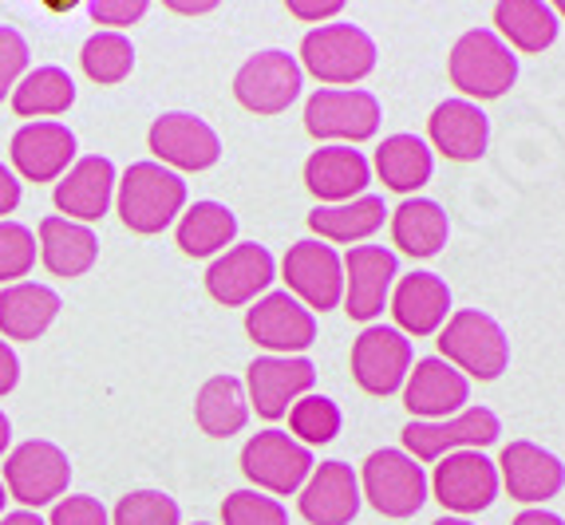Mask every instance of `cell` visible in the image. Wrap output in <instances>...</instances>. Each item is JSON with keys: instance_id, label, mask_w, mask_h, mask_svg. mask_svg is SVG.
Masks as SVG:
<instances>
[{"instance_id": "6da1fadb", "label": "cell", "mask_w": 565, "mask_h": 525, "mask_svg": "<svg viewBox=\"0 0 565 525\" xmlns=\"http://www.w3.org/2000/svg\"><path fill=\"white\" fill-rule=\"evenodd\" d=\"M115 206H119L122 225L131 234H162L186 206V182L174 170L159 167V162H135L119 179Z\"/></svg>"}, {"instance_id": "7a4b0ae2", "label": "cell", "mask_w": 565, "mask_h": 525, "mask_svg": "<svg viewBox=\"0 0 565 525\" xmlns=\"http://www.w3.org/2000/svg\"><path fill=\"white\" fill-rule=\"evenodd\" d=\"M447 72H451V84L467 99H499L519 79V56L502 44L499 32L471 29L455 40Z\"/></svg>"}, {"instance_id": "3957f363", "label": "cell", "mask_w": 565, "mask_h": 525, "mask_svg": "<svg viewBox=\"0 0 565 525\" xmlns=\"http://www.w3.org/2000/svg\"><path fill=\"white\" fill-rule=\"evenodd\" d=\"M439 352L451 367L471 379H499L510 364V340L494 317L479 309H462L439 329Z\"/></svg>"}, {"instance_id": "277c9868", "label": "cell", "mask_w": 565, "mask_h": 525, "mask_svg": "<svg viewBox=\"0 0 565 525\" xmlns=\"http://www.w3.org/2000/svg\"><path fill=\"white\" fill-rule=\"evenodd\" d=\"M301 64L321 84H360L376 67V44L356 24H321L301 40Z\"/></svg>"}, {"instance_id": "5b68a950", "label": "cell", "mask_w": 565, "mask_h": 525, "mask_svg": "<svg viewBox=\"0 0 565 525\" xmlns=\"http://www.w3.org/2000/svg\"><path fill=\"white\" fill-rule=\"evenodd\" d=\"M360 490L384 517H412L427 502V479L424 467L407 450H372L360 474Z\"/></svg>"}, {"instance_id": "8992f818", "label": "cell", "mask_w": 565, "mask_h": 525, "mask_svg": "<svg viewBox=\"0 0 565 525\" xmlns=\"http://www.w3.org/2000/svg\"><path fill=\"white\" fill-rule=\"evenodd\" d=\"M67 482H72V462L56 442L29 439L4 459V490L29 510H40L64 497Z\"/></svg>"}, {"instance_id": "52a82bcc", "label": "cell", "mask_w": 565, "mask_h": 525, "mask_svg": "<svg viewBox=\"0 0 565 525\" xmlns=\"http://www.w3.org/2000/svg\"><path fill=\"white\" fill-rule=\"evenodd\" d=\"M301 64L281 52V47H269V52H257L249 56L234 75V95L245 111L254 115H281L297 104L301 95Z\"/></svg>"}, {"instance_id": "ba28073f", "label": "cell", "mask_w": 565, "mask_h": 525, "mask_svg": "<svg viewBox=\"0 0 565 525\" xmlns=\"http://www.w3.org/2000/svg\"><path fill=\"white\" fill-rule=\"evenodd\" d=\"M499 435H502V422L490 407H467V411H459L455 419L444 422L412 419L404 427V447L415 462H439L444 454H455V450L490 447Z\"/></svg>"}, {"instance_id": "9c48e42d", "label": "cell", "mask_w": 565, "mask_h": 525, "mask_svg": "<svg viewBox=\"0 0 565 525\" xmlns=\"http://www.w3.org/2000/svg\"><path fill=\"white\" fill-rule=\"evenodd\" d=\"M242 470L254 486L269 494H297L317 470L312 450L285 431H262L242 447Z\"/></svg>"}, {"instance_id": "30bf717a", "label": "cell", "mask_w": 565, "mask_h": 525, "mask_svg": "<svg viewBox=\"0 0 565 525\" xmlns=\"http://www.w3.org/2000/svg\"><path fill=\"white\" fill-rule=\"evenodd\" d=\"M305 131L312 139L364 142L380 131V99L356 87H321L305 104Z\"/></svg>"}, {"instance_id": "8fae6325", "label": "cell", "mask_w": 565, "mask_h": 525, "mask_svg": "<svg viewBox=\"0 0 565 525\" xmlns=\"http://www.w3.org/2000/svg\"><path fill=\"white\" fill-rule=\"evenodd\" d=\"M412 375V340L387 324H367L352 344V379L367 395H392Z\"/></svg>"}, {"instance_id": "7c38bea8", "label": "cell", "mask_w": 565, "mask_h": 525, "mask_svg": "<svg viewBox=\"0 0 565 525\" xmlns=\"http://www.w3.org/2000/svg\"><path fill=\"white\" fill-rule=\"evenodd\" d=\"M285 285L305 309L329 312L344 297V261L337 257V249L324 242H297L289 245V254L281 261Z\"/></svg>"}, {"instance_id": "4fadbf2b", "label": "cell", "mask_w": 565, "mask_h": 525, "mask_svg": "<svg viewBox=\"0 0 565 525\" xmlns=\"http://www.w3.org/2000/svg\"><path fill=\"white\" fill-rule=\"evenodd\" d=\"M147 147L159 159V167L174 170H210L222 159V139L206 119L190 111H167L151 122Z\"/></svg>"}, {"instance_id": "5bb4252c", "label": "cell", "mask_w": 565, "mask_h": 525, "mask_svg": "<svg viewBox=\"0 0 565 525\" xmlns=\"http://www.w3.org/2000/svg\"><path fill=\"white\" fill-rule=\"evenodd\" d=\"M399 261L384 245H352L344 257V312L360 324L376 320L392 300Z\"/></svg>"}, {"instance_id": "9a60e30c", "label": "cell", "mask_w": 565, "mask_h": 525, "mask_svg": "<svg viewBox=\"0 0 565 525\" xmlns=\"http://www.w3.org/2000/svg\"><path fill=\"white\" fill-rule=\"evenodd\" d=\"M245 332L254 344L269 347L277 356H292L317 340V317L289 289L265 292L254 309L245 312Z\"/></svg>"}, {"instance_id": "2e32d148", "label": "cell", "mask_w": 565, "mask_h": 525, "mask_svg": "<svg viewBox=\"0 0 565 525\" xmlns=\"http://www.w3.org/2000/svg\"><path fill=\"white\" fill-rule=\"evenodd\" d=\"M435 497L451 514H479L499 497V467L482 450H455L435 467Z\"/></svg>"}, {"instance_id": "e0dca14e", "label": "cell", "mask_w": 565, "mask_h": 525, "mask_svg": "<svg viewBox=\"0 0 565 525\" xmlns=\"http://www.w3.org/2000/svg\"><path fill=\"white\" fill-rule=\"evenodd\" d=\"M245 384H249V407L262 419H281L289 407L312 392L317 384V367L305 356H262L245 367Z\"/></svg>"}, {"instance_id": "ac0fdd59", "label": "cell", "mask_w": 565, "mask_h": 525, "mask_svg": "<svg viewBox=\"0 0 565 525\" xmlns=\"http://www.w3.org/2000/svg\"><path fill=\"white\" fill-rule=\"evenodd\" d=\"M471 399V379L451 367L444 356L419 360L412 367L404 384V407L419 422H444L462 411V404Z\"/></svg>"}, {"instance_id": "d6986e66", "label": "cell", "mask_w": 565, "mask_h": 525, "mask_svg": "<svg viewBox=\"0 0 565 525\" xmlns=\"http://www.w3.org/2000/svg\"><path fill=\"white\" fill-rule=\"evenodd\" d=\"M274 272H277L274 254L257 242H245V245L226 249V254L210 265L206 289L217 304L237 309V304H249V300H257V292L269 289V285H274Z\"/></svg>"}, {"instance_id": "ffe728a7", "label": "cell", "mask_w": 565, "mask_h": 525, "mask_svg": "<svg viewBox=\"0 0 565 525\" xmlns=\"http://www.w3.org/2000/svg\"><path fill=\"white\" fill-rule=\"evenodd\" d=\"M9 154L24 182H60L67 174V162L76 159V135L52 119L24 122L12 135Z\"/></svg>"}, {"instance_id": "44dd1931", "label": "cell", "mask_w": 565, "mask_h": 525, "mask_svg": "<svg viewBox=\"0 0 565 525\" xmlns=\"http://www.w3.org/2000/svg\"><path fill=\"white\" fill-rule=\"evenodd\" d=\"M494 467H499V482L507 486V494L514 497V502H526V506L550 502V497H557L565 486L562 459L526 439L502 447V459L494 462Z\"/></svg>"}, {"instance_id": "7402d4cb", "label": "cell", "mask_w": 565, "mask_h": 525, "mask_svg": "<svg viewBox=\"0 0 565 525\" xmlns=\"http://www.w3.org/2000/svg\"><path fill=\"white\" fill-rule=\"evenodd\" d=\"M360 502H364V494H360L356 470L337 459L312 470L301 497H297L301 517L312 525H349L360 514Z\"/></svg>"}, {"instance_id": "603a6c76", "label": "cell", "mask_w": 565, "mask_h": 525, "mask_svg": "<svg viewBox=\"0 0 565 525\" xmlns=\"http://www.w3.org/2000/svg\"><path fill=\"white\" fill-rule=\"evenodd\" d=\"M115 186H119V179H115L111 159L87 154V159L72 162L64 179L56 182V210L67 222H99L111 210Z\"/></svg>"}, {"instance_id": "cb8c5ba5", "label": "cell", "mask_w": 565, "mask_h": 525, "mask_svg": "<svg viewBox=\"0 0 565 525\" xmlns=\"http://www.w3.org/2000/svg\"><path fill=\"white\" fill-rule=\"evenodd\" d=\"M431 147L451 162H479L490 142V119L471 99H447L427 119Z\"/></svg>"}, {"instance_id": "d4e9b609", "label": "cell", "mask_w": 565, "mask_h": 525, "mask_svg": "<svg viewBox=\"0 0 565 525\" xmlns=\"http://www.w3.org/2000/svg\"><path fill=\"white\" fill-rule=\"evenodd\" d=\"M367 182H372V167L352 147H321L305 162V186L312 197H321V206L352 202L364 194Z\"/></svg>"}, {"instance_id": "484cf974", "label": "cell", "mask_w": 565, "mask_h": 525, "mask_svg": "<svg viewBox=\"0 0 565 525\" xmlns=\"http://www.w3.org/2000/svg\"><path fill=\"white\" fill-rule=\"evenodd\" d=\"M451 289L435 272H407L392 289V317L407 336H431L447 324Z\"/></svg>"}, {"instance_id": "4316f807", "label": "cell", "mask_w": 565, "mask_h": 525, "mask_svg": "<svg viewBox=\"0 0 565 525\" xmlns=\"http://www.w3.org/2000/svg\"><path fill=\"white\" fill-rule=\"evenodd\" d=\"M40 257L47 272L56 277H84L99 261V237L79 222L67 217H44L40 222Z\"/></svg>"}, {"instance_id": "83f0119b", "label": "cell", "mask_w": 565, "mask_h": 525, "mask_svg": "<svg viewBox=\"0 0 565 525\" xmlns=\"http://www.w3.org/2000/svg\"><path fill=\"white\" fill-rule=\"evenodd\" d=\"M60 297L47 285L17 281L0 292V332L4 340H40L56 320Z\"/></svg>"}, {"instance_id": "f1b7e54d", "label": "cell", "mask_w": 565, "mask_h": 525, "mask_svg": "<svg viewBox=\"0 0 565 525\" xmlns=\"http://www.w3.org/2000/svg\"><path fill=\"white\" fill-rule=\"evenodd\" d=\"M494 24L502 32V44L530 52V56L546 52L562 29L554 4H546V0H502V4H494Z\"/></svg>"}, {"instance_id": "f546056e", "label": "cell", "mask_w": 565, "mask_h": 525, "mask_svg": "<svg viewBox=\"0 0 565 525\" xmlns=\"http://www.w3.org/2000/svg\"><path fill=\"white\" fill-rule=\"evenodd\" d=\"M451 237V225L439 202L431 197H407L392 210V242L412 257H435Z\"/></svg>"}, {"instance_id": "4dcf8cb0", "label": "cell", "mask_w": 565, "mask_h": 525, "mask_svg": "<svg viewBox=\"0 0 565 525\" xmlns=\"http://www.w3.org/2000/svg\"><path fill=\"white\" fill-rule=\"evenodd\" d=\"M431 170H435L431 147L419 135H387L376 147V174L396 194H412V190L427 186Z\"/></svg>"}, {"instance_id": "1f68e13d", "label": "cell", "mask_w": 565, "mask_h": 525, "mask_svg": "<svg viewBox=\"0 0 565 525\" xmlns=\"http://www.w3.org/2000/svg\"><path fill=\"white\" fill-rule=\"evenodd\" d=\"M384 217H387L384 197L360 194V197H352V202H340V206H317L309 214V229L321 234V242L352 245L376 234L380 225H384Z\"/></svg>"}, {"instance_id": "d6a6232c", "label": "cell", "mask_w": 565, "mask_h": 525, "mask_svg": "<svg viewBox=\"0 0 565 525\" xmlns=\"http://www.w3.org/2000/svg\"><path fill=\"white\" fill-rule=\"evenodd\" d=\"M194 419L210 439H230L249 422V399H245L242 379L234 375H214L206 379L199 392V404H194Z\"/></svg>"}, {"instance_id": "836d02e7", "label": "cell", "mask_w": 565, "mask_h": 525, "mask_svg": "<svg viewBox=\"0 0 565 525\" xmlns=\"http://www.w3.org/2000/svg\"><path fill=\"white\" fill-rule=\"evenodd\" d=\"M237 237V217L222 202H194L179 217V245L186 257H214Z\"/></svg>"}, {"instance_id": "e575fe53", "label": "cell", "mask_w": 565, "mask_h": 525, "mask_svg": "<svg viewBox=\"0 0 565 525\" xmlns=\"http://www.w3.org/2000/svg\"><path fill=\"white\" fill-rule=\"evenodd\" d=\"M76 104V84L64 67H36L17 84L12 92V111L24 119H40V115H64Z\"/></svg>"}, {"instance_id": "d590c367", "label": "cell", "mask_w": 565, "mask_h": 525, "mask_svg": "<svg viewBox=\"0 0 565 525\" xmlns=\"http://www.w3.org/2000/svg\"><path fill=\"white\" fill-rule=\"evenodd\" d=\"M79 67L99 87L122 84L135 72V44L122 32H95V36H87L84 52H79Z\"/></svg>"}, {"instance_id": "8d00e7d4", "label": "cell", "mask_w": 565, "mask_h": 525, "mask_svg": "<svg viewBox=\"0 0 565 525\" xmlns=\"http://www.w3.org/2000/svg\"><path fill=\"white\" fill-rule=\"evenodd\" d=\"M340 407L332 404L329 395H301L289 407V427L297 435L301 447H324L340 435Z\"/></svg>"}, {"instance_id": "74e56055", "label": "cell", "mask_w": 565, "mask_h": 525, "mask_svg": "<svg viewBox=\"0 0 565 525\" xmlns=\"http://www.w3.org/2000/svg\"><path fill=\"white\" fill-rule=\"evenodd\" d=\"M179 502L162 490H131L119 497L111 525H179Z\"/></svg>"}, {"instance_id": "f35d334b", "label": "cell", "mask_w": 565, "mask_h": 525, "mask_svg": "<svg viewBox=\"0 0 565 525\" xmlns=\"http://www.w3.org/2000/svg\"><path fill=\"white\" fill-rule=\"evenodd\" d=\"M36 265V237L29 225L0 222V285H17Z\"/></svg>"}, {"instance_id": "ab89813d", "label": "cell", "mask_w": 565, "mask_h": 525, "mask_svg": "<svg viewBox=\"0 0 565 525\" xmlns=\"http://www.w3.org/2000/svg\"><path fill=\"white\" fill-rule=\"evenodd\" d=\"M222 522L226 525H289V514L277 497H265L257 490H234L222 502Z\"/></svg>"}, {"instance_id": "60d3db41", "label": "cell", "mask_w": 565, "mask_h": 525, "mask_svg": "<svg viewBox=\"0 0 565 525\" xmlns=\"http://www.w3.org/2000/svg\"><path fill=\"white\" fill-rule=\"evenodd\" d=\"M29 75V44L17 29H0V99Z\"/></svg>"}, {"instance_id": "b9f144b4", "label": "cell", "mask_w": 565, "mask_h": 525, "mask_svg": "<svg viewBox=\"0 0 565 525\" xmlns=\"http://www.w3.org/2000/svg\"><path fill=\"white\" fill-rule=\"evenodd\" d=\"M47 525H111V517L99 506V497L76 494V497H60Z\"/></svg>"}, {"instance_id": "7bdbcfd3", "label": "cell", "mask_w": 565, "mask_h": 525, "mask_svg": "<svg viewBox=\"0 0 565 525\" xmlns=\"http://www.w3.org/2000/svg\"><path fill=\"white\" fill-rule=\"evenodd\" d=\"M147 0H92L87 12H92L95 24H111V32L127 29V24H139L147 17Z\"/></svg>"}, {"instance_id": "ee69618b", "label": "cell", "mask_w": 565, "mask_h": 525, "mask_svg": "<svg viewBox=\"0 0 565 525\" xmlns=\"http://www.w3.org/2000/svg\"><path fill=\"white\" fill-rule=\"evenodd\" d=\"M17 206H20V179L0 162V217L12 214Z\"/></svg>"}, {"instance_id": "f6af8a7d", "label": "cell", "mask_w": 565, "mask_h": 525, "mask_svg": "<svg viewBox=\"0 0 565 525\" xmlns=\"http://www.w3.org/2000/svg\"><path fill=\"white\" fill-rule=\"evenodd\" d=\"M17 379H20V360H17V352L0 340V395H9L12 387H17Z\"/></svg>"}, {"instance_id": "bcb514c9", "label": "cell", "mask_w": 565, "mask_h": 525, "mask_svg": "<svg viewBox=\"0 0 565 525\" xmlns=\"http://www.w3.org/2000/svg\"><path fill=\"white\" fill-rule=\"evenodd\" d=\"M340 9H344L340 0H324V4H305V0H292V4H289L292 17H301V20H329V17H337Z\"/></svg>"}, {"instance_id": "7dc6e473", "label": "cell", "mask_w": 565, "mask_h": 525, "mask_svg": "<svg viewBox=\"0 0 565 525\" xmlns=\"http://www.w3.org/2000/svg\"><path fill=\"white\" fill-rule=\"evenodd\" d=\"M510 525H565V522L557 514H550V510H522Z\"/></svg>"}, {"instance_id": "c3c4849f", "label": "cell", "mask_w": 565, "mask_h": 525, "mask_svg": "<svg viewBox=\"0 0 565 525\" xmlns=\"http://www.w3.org/2000/svg\"><path fill=\"white\" fill-rule=\"evenodd\" d=\"M0 525H47V522L40 514H32V510H17V514L0 517Z\"/></svg>"}, {"instance_id": "681fc988", "label": "cell", "mask_w": 565, "mask_h": 525, "mask_svg": "<svg viewBox=\"0 0 565 525\" xmlns=\"http://www.w3.org/2000/svg\"><path fill=\"white\" fill-rule=\"evenodd\" d=\"M9 439H12V422H9V415L0 411V454H4V447H9Z\"/></svg>"}, {"instance_id": "f907efd6", "label": "cell", "mask_w": 565, "mask_h": 525, "mask_svg": "<svg viewBox=\"0 0 565 525\" xmlns=\"http://www.w3.org/2000/svg\"><path fill=\"white\" fill-rule=\"evenodd\" d=\"M170 9H174V12H210L214 4H210V0H202V4H170Z\"/></svg>"}, {"instance_id": "816d5d0a", "label": "cell", "mask_w": 565, "mask_h": 525, "mask_svg": "<svg viewBox=\"0 0 565 525\" xmlns=\"http://www.w3.org/2000/svg\"><path fill=\"white\" fill-rule=\"evenodd\" d=\"M431 525H475V522H467V517H439V522H431Z\"/></svg>"}, {"instance_id": "f5cc1de1", "label": "cell", "mask_w": 565, "mask_h": 525, "mask_svg": "<svg viewBox=\"0 0 565 525\" xmlns=\"http://www.w3.org/2000/svg\"><path fill=\"white\" fill-rule=\"evenodd\" d=\"M0 514H4V479H0Z\"/></svg>"}, {"instance_id": "db71d44e", "label": "cell", "mask_w": 565, "mask_h": 525, "mask_svg": "<svg viewBox=\"0 0 565 525\" xmlns=\"http://www.w3.org/2000/svg\"><path fill=\"white\" fill-rule=\"evenodd\" d=\"M554 12H557V17H565V0H562V4H554Z\"/></svg>"}, {"instance_id": "11a10c76", "label": "cell", "mask_w": 565, "mask_h": 525, "mask_svg": "<svg viewBox=\"0 0 565 525\" xmlns=\"http://www.w3.org/2000/svg\"><path fill=\"white\" fill-rule=\"evenodd\" d=\"M199 525H206V522H199Z\"/></svg>"}]
</instances>
